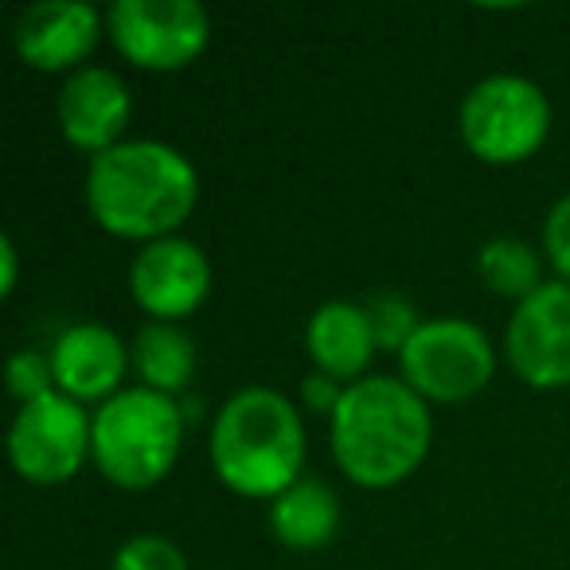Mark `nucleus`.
Wrapping results in <instances>:
<instances>
[{"instance_id": "1", "label": "nucleus", "mask_w": 570, "mask_h": 570, "mask_svg": "<svg viewBox=\"0 0 570 570\" xmlns=\"http://www.w3.org/2000/svg\"><path fill=\"white\" fill-rule=\"evenodd\" d=\"M199 199L196 165L165 141H121L87 168V207L102 230L129 243L173 238Z\"/></svg>"}, {"instance_id": "2", "label": "nucleus", "mask_w": 570, "mask_h": 570, "mask_svg": "<svg viewBox=\"0 0 570 570\" xmlns=\"http://www.w3.org/2000/svg\"><path fill=\"white\" fill-rule=\"evenodd\" d=\"M333 458L360 489H391L426 461L434 442L430 403L395 375L348 383L328 419Z\"/></svg>"}, {"instance_id": "3", "label": "nucleus", "mask_w": 570, "mask_h": 570, "mask_svg": "<svg viewBox=\"0 0 570 570\" xmlns=\"http://www.w3.org/2000/svg\"><path fill=\"white\" fill-rule=\"evenodd\" d=\"M305 422L282 391L243 387L219 406L207 438L212 469L230 492L250 500H277L302 481Z\"/></svg>"}, {"instance_id": "4", "label": "nucleus", "mask_w": 570, "mask_h": 570, "mask_svg": "<svg viewBox=\"0 0 570 570\" xmlns=\"http://www.w3.org/2000/svg\"><path fill=\"white\" fill-rule=\"evenodd\" d=\"M184 445V411L173 395L126 387L95 411V458L110 484L141 492L173 473Z\"/></svg>"}, {"instance_id": "5", "label": "nucleus", "mask_w": 570, "mask_h": 570, "mask_svg": "<svg viewBox=\"0 0 570 570\" xmlns=\"http://www.w3.org/2000/svg\"><path fill=\"white\" fill-rule=\"evenodd\" d=\"M465 149L484 165H523L535 157L551 129V102L523 75H489L458 110Z\"/></svg>"}, {"instance_id": "6", "label": "nucleus", "mask_w": 570, "mask_h": 570, "mask_svg": "<svg viewBox=\"0 0 570 570\" xmlns=\"http://www.w3.org/2000/svg\"><path fill=\"white\" fill-rule=\"evenodd\" d=\"M403 383L426 403H465L489 387L497 372V348L484 328L458 317L422 321V328L399 352Z\"/></svg>"}, {"instance_id": "7", "label": "nucleus", "mask_w": 570, "mask_h": 570, "mask_svg": "<svg viewBox=\"0 0 570 570\" xmlns=\"http://www.w3.org/2000/svg\"><path fill=\"white\" fill-rule=\"evenodd\" d=\"M106 32L134 67L168 75L204 56L212 20L196 0H114Z\"/></svg>"}, {"instance_id": "8", "label": "nucleus", "mask_w": 570, "mask_h": 570, "mask_svg": "<svg viewBox=\"0 0 570 570\" xmlns=\"http://www.w3.org/2000/svg\"><path fill=\"white\" fill-rule=\"evenodd\" d=\"M95 450V414L63 391L24 403L9 430V458L24 481L63 484L87 465Z\"/></svg>"}, {"instance_id": "9", "label": "nucleus", "mask_w": 570, "mask_h": 570, "mask_svg": "<svg viewBox=\"0 0 570 570\" xmlns=\"http://www.w3.org/2000/svg\"><path fill=\"white\" fill-rule=\"evenodd\" d=\"M504 352L512 372L535 391L570 387V285L543 282L515 305Z\"/></svg>"}, {"instance_id": "10", "label": "nucleus", "mask_w": 570, "mask_h": 570, "mask_svg": "<svg viewBox=\"0 0 570 570\" xmlns=\"http://www.w3.org/2000/svg\"><path fill=\"white\" fill-rule=\"evenodd\" d=\"M129 294L149 321L176 325L212 294V262L191 238H157L129 262Z\"/></svg>"}, {"instance_id": "11", "label": "nucleus", "mask_w": 570, "mask_h": 570, "mask_svg": "<svg viewBox=\"0 0 570 570\" xmlns=\"http://www.w3.org/2000/svg\"><path fill=\"white\" fill-rule=\"evenodd\" d=\"M59 134L79 153H90V160L110 153L114 145L126 141V126L134 118V98L118 71L106 67H82L67 75L59 90Z\"/></svg>"}, {"instance_id": "12", "label": "nucleus", "mask_w": 570, "mask_h": 570, "mask_svg": "<svg viewBox=\"0 0 570 570\" xmlns=\"http://www.w3.org/2000/svg\"><path fill=\"white\" fill-rule=\"evenodd\" d=\"M102 36V17L87 0H43L20 12L17 20V56L32 71L63 75L82 71L87 56L98 48Z\"/></svg>"}, {"instance_id": "13", "label": "nucleus", "mask_w": 570, "mask_h": 570, "mask_svg": "<svg viewBox=\"0 0 570 570\" xmlns=\"http://www.w3.org/2000/svg\"><path fill=\"white\" fill-rule=\"evenodd\" d=\"M48 356L56 372V391L82 406L110 403L121 391L126 367L134 364V352H126L121 336L106 325H71Z\"/></svg>"}, {"instance_id": "14", "label": "nucleus", "mask_w": 570, "mask_h": 570, "mask_svg": "<svg viewBox=\"0 0 570 570\" xmlns=\"http://www.w3.org/2000/svg\"><path fill=\"white\" fill-rule=\"evenodd\" d=\"M375 348L380 341H375L372 317L360 302H325L305 328V352H309L313 367L341 380L344 387L364 380Z\"/></svg>"}, {"instance_id": "15", "label": "nucleus", "mask_w": 570, "mask_h": 570, "mask_svg": "<svg viewBox=\"0 0 570 570\" xmlns=\"http://www.w3.org/2000/svg\"><path fill=\"white\" fill-rule=\"evenodd\" d=\"M269 531L289 551H317L341 531V500L325 481H297L269 500Z\"/></svg>"}, {"instance_id": "16", "label": "nucleus", "mask_w": 570, "mask_h": 570, "mask_svg": "<svg viewBox=\"0 0 570 570\" xmlns=\"http://www.w3.org/2000/svg\"><path fill=\"white\" fill-rule=\"evenodd\" d=\"M134 367L141 375V387H153L160 395H176L196 375V344L176 325H149L134 341Z\"/></svg>"}, {"instance_id": "17", "label": "nucleus", "mask_w": 570, "mask_h": 570, "mask_svg": "<svg viewBox=\"0 0 570 570\" xmlns=\"http://www.w3.org/2000/svg\"><path fill=\"white\" fill-rule=\"evenodd\" d=\"M476 274H481V282L489 285L492 294L515 297V305L543 285V277H539V254L531 250L523 238H512V235L489 238V243L481 246V254H476Z\"/></svg>"}, {"instance_id": "18", "label": "nucleus", "mask_w": 570, "mask_h": 570, "mask_svg": "<svg viewBox=\"0 0 570 570\" xmlns=\"http://www.w3.org/2000/svg\"><path fill=\"white\" fill-rule=\"evenodd\" d=\"M364 309H367V317H372L380 348L403 352L406 344H411V336L422 328L419 313H414V305L406 302L403 294H375L364 302Z\"/></svg>"}, {"instance_id": "19", "label": "nucleus", "mask_w": 570, "mask_h": 570, "mask_svg": "<svg viewBox=\"0 0 570 570\" xmlns=\"http://www.w3.org/2000/svg\"><path fill=\"white\" fill-rule=\"evenodd\" d=\"M110 570H191L184 551L165 535H134L114 551Z\"/></svg>"}, {"instance_id": "20", "label": "nucleus", "mask_w": 570, "mask_h": 570, "mask_svg": "<svg viewBox=\"0 0 570 570\" xmlns=\"http://www.w3.org/2000/svg\"><path fill=\"white\" fill-rule=\"evenodd\" d=\"M9 391L12 399H17L20 406L24 403H36V399L51 395L56 391V372H51V356H43V352H17V356L9 360Z\"/></svg>"}, {"instance_id": "21", "label": "nucleus", "mask_w": 570, "mask_h": 570, "mask_svg": "<svg viewBox=\"0 0 570 570\" xmlns=\"http://www.w3.org/2000/svg\"><path fill=\"white\" fill-rule=\"evenodd\" d=\"M543 250H547V262H551V269L559 274V282L570 285V196H562L559 204L547 212Z\"/></svg>"}, {"instance_id": "22", "label": "nucleus", "mask_w": 570, "mask_h": 570, "mask_svg": "<svg viewBox=\"0 0 570 570\" xmlns=\"http://www.w3.org/2000/svg\"><path fill=\"white\" fill-rule=\"evenodd\" d=\"M341 399H344V383L333 380V375H325V372L309 375V380L302 383V403H305V411H313V414L333 419L336 406H341Z\"/></svg>"}, {"instance_id": "23", "label": "nucleus", "mask_w": 570, "mask_h": 570, "mask_svg": "<svg viewBox=\"0 0 570 570\" xmlns=\"http://www.w3.org/2000/svg\"><path fill=\"white\" fill-rule=\"evenodd\" d=\"M20 282V258H17V243L9 235L0 238V297H12Z\"/></svg>"}]
</instances>
